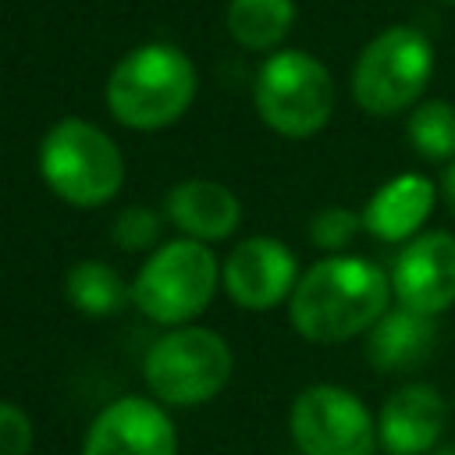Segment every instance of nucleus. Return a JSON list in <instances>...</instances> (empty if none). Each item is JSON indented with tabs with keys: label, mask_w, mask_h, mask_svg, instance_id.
<instances>
[{
	"label": "nucleus",
	"mask_w": 455,
	"mask_h": 455,
	"mask_svg": "<svg viewBox=\"0 0 455 455\" xmlns=\"http://www.w3.org/2000/svg\"><path fill=\"white\" fill-rule=\"evenodd\" d=\"M391 309L387 270L366 256H323L299 274L288 323L313 345H341L366 334Z\"/></svg>",
	"instance_id": "nucleus-1"
},
{
	"label": "nucleus",
	"mask_w": 455,
	"mask_h": 455,
	"mask_svg": "<svg viewBox=\"0 0 455 455\" xmlns=\"http://www.w3.org/2000/svg\"><path fill=\"white\" fill-rule=\"evenodd\" d=\"M196 89V64L185 50L171 43H142L114 64L103 96L117 124L132 132H160L188 114Z\"/></svg>",
	"instance_id": "nucleus-2"
},
{
	"label": "nucleus",
	"mask_w": 455,
	"mask_h": 455,
	"mask_svg": "<svg viewBox=\"0 0 455 455\" xmlns=\"http://www.w3.org/2000/svg\"><path fill=\"white\" fill-rule=\"evenodd\" d=\"M39 178L60 203L75 210H100L117 199L124 185V153L100 124L85 117H60L39 142Z\"/></svg>",
	"instance_id": "nucleus-3"
},
{
	"label": "nucleus",
	"mask_w": 455,
	"mask_h": 455,
	"mask_svg": "<svg viewBox=\"0 0 455 455\" xmlns=\"http://www.w3.org/2000/svg\"><path fill=\"white\" fill-rule=\"evenodd\" d=\"M220 288V263L206 242L171 238L146 252L132 277V306L164 327H181L203 316Z\"/></svg>",
	"instance_id": "nucleus-4"
},
{
	"label": "nucleus",
	"mask_w": 455,
	"mask_h": 455,
	"mask_svg": "<svg viewBox=\"0 0 455 455\" xmlns=\"http://www.w3.org/2000/svg\"><path fill=\"white\" fill-rule=\"evenodd\" d=\"M235 370V352L213 327H167L142 359V380L160 405L196 409L213 402Z\"/></svg>",
	"instance_id": "nucleus-5"
},
{
	"label": "nucleus",
	"mask_w": 455,
	"mask_h": 455,
	"mask_svg": "<svg viewBox=\"0 0 455 455\" xmlns=\"http://www.w3.org/2000/svg\"><path fill=\"white\" fill-rule=\"evenodd\" d=\"M259 121L281 139H313L334 114L331 71L306 50H274L252 85Z\"/></svg>",
	"instance_id": "nucleus-6"
},
{
	"label": "nucleus",
	"mask_w": 455,
	"mask_h": 455,
	"mask_svg": "<svg viewBox=\"0 0 455 455\" xmlns=\"http://www.w3.org/2000/svg\"><path fill=\"white\" fill-rule=\"evenodd\" d=\"M434 75V46L412 25L377 32L352 68V96L370 117H391L423 96Z\"/></svg>",
	"instance_id": "nucleus-7"
},
{
	"label": "nucleus",
	"mask_w": 455,
	"mask_h": 455,
	"mask_svg": "<svg viewBox=\"0 0 455 455\" xmlns=\"http://www.w3.org/2000/svg\"><path fill=\"white\" fill-rule=\"evenodd\" d=\"M288 434L302 455H373L377 416L341 384H309L291 398Z\"/></svg>",
	"instance_id": "nucleus-8"
},
{
	"label": "nucleus",
	"mask_w": 455,
	"mask_h": 455,
	"mask_svg": "<svg viewBox=\"0 0 455 455\" xmlns=\"http://www.w3.org/2000/svg\"><path fill=\"white\" fill-rule=\"evenodd\" d=\"M391 299L423 316H441L455 306V235L451 231H419L409 238L391 267Z\"/></svg>",
	"instance_id": "nucleus-9"
},
{
	"label": "nucleus",
	"mask_w": 455,
	"mask_h": 455,
	"mask_svg": "<svg viewBox=\"0 0 455 455\" xmlns=\"http://www.w3.org/2000/svg\"><path fill=\"white\" fill-rule=\"evenodd\" d=\"M295 284H299V259L281 238L270 235L242 238L220 263V288L235 306L249 313H263L288 302Z\"/></svg>",
	"instance_id": "nucleus-10"
},
{
	"label": "nucleus",
	"mask_w": 455,
	"mask_h": 455,
	"mask_svg": "<svg viewBox=\"0 0 455 455\" xmlns=\"http://www.w3.org/2000/svg\"><path fill=\"white\" fill-rule=\"evenodd\" d=\"M82 455H178V427L153 395H121L92 416Z\"/></svg>",
	"instance_id": "nucleus-11"
},
{
	"label": "nucleus",
	"mask_w": 455,
	"mask_h": 455,
	"mask_svg": "<svg viewBox=\"0 0 455 455\" xmlns=\"http://www.w3.org/2000/svg\"><path fill=\"white\" fill-rule=\"evenodd\" d=\"M444 398L427 380L395 387L377 412V441L387 455H430L444 434Z\"/></svg>",
	"instance_id": "nucleus-12"
},
{
	"label": "nucleus",
	"mask_w": 455,
	"mask_h": 455,
	"mask_svg": "<svg viewBox=\"0 0 455 455\" xmlns=\"http://www.w3.org/2000/svg\"><path fill=\"white\" fill-rule=\"evenodd\" d=\"M437 206V185L427 174L402 171L373 188L363 206V231L384 245H405L423 231Z\"/></svg>",
	"instance_id": "nucleus-13"
},
{
	"label": "nucleus",
	"mask_w": 455,
	"mask_h": 455,
	"mask_svg": "<svg viewBox=\"0 0 455 455\" xmlns=\"http://www.w3.org/2000/svg\"><path fill=\"white\" fill-rule=\"evenodd\" d=\"M164 217L196 242H224L242 224V199L213 178H185L164 199Z\"/></svg>",
	"instance_id": "nucleus-14"
},
{
	"label": "nucleus",
	"mask_w": 455,
	"mask_h": 455,
	"mask_svg": "<svg viewBox=\"0 0 455 455\" xmlns=\"http://www.w3.org/2000/svg\"><path fill=\"white\" fill-rule=\"evenodd\" d=\"M434 338H437L434 316L412 313L405 306H391L366 331V363L377 373H405L430 355Z\"/></svg>",
	"instance_id": "nucleus-15"
},
{
	"label": "nucleus",
	"mask_w": 455,
	"mask_h": 455,
	"mask_svg": "<svg viewBox=\"0 0 455 455\" xmlns=\"http://www.w3.org/2000/svg\"><path fill=\"white\" fill-rule=\"evenodd\" d=\"M64 299L89 320H110L132 306V281L103 259H78L64 274Z\"/></svg>",
	"instance_id": "nucleus-16"
},
{
	"label": "nucleus",
	"mask_w": 455,
	"mask_h": 455,
	"mask_svg": "<svg viewBox=\"0 0 455 455\" xmlns=\"http://www.w3.org/2000/svg\"><path fill=\"white\" fill-rule=\"evenodd\" d=\"M224 21L238 46L274 53L295 25V0H228Z\"/></svg>",
	"instance_id": "nucleus-17"
},
{
	"label": "nucleus",
	"mask_w": 455,
	"mask_h": 455,
	"mask_svg": "<svg viewBox=\"0 0 455 455\" xmlns=\"http://www.w3.org/2000/svg\"><path fill=\"white\" fill-rule=\"evenodd\" d=\"M409 146L430 164L455 160V103L448 100H423L412 107L405 121Z\"/></svg>",
	"instance_id": "nucleus-18"
},
{
	"label": "nucleus",
	"mask_w": 455,
	"mask_h": 455,
	"mask_svg": "<svg viewBox=\"0 0 455 455\" xmlns=\"http://www.w3.org/2000/svg\"><path fill=\"white\" fill-rule=\"evenodd\" d=\"M359 231H363V213H355L348 206H323L309 220V242L331 256L345 252Z\"/></svg>",
	"instance_id": "nucleus-19"
},
{
	"label": "nucleus",
	"mask_w": 455,
	"mask_h": 455,
	"mask_svg": "<svg viewBox=\"0 0 455 455\" xmlns=\"http://www.w3.org/2000/svg\"><path fill=\"white\" fill-rule=\"evenodd\" d=\"M160 231H164V220L149 206H124L110 228L114 245L124 252H153L160 242Z\"/></svg>",
	"instance_id": "nucleus-20"
},
{
	"label": "nucleus",
	"mask_w": 455,
	"mask_h": 455,
	"mask_svg": "<svg viewBox=\"0 0 455 455\" xmlns=\"http://www.w3.org/2000/svg\"><path fill=\"white\" fill-rule=\"evenodd\" d=\"M36 427L28 412L7 398H0V455H32Z\"/></svg>",
	"instance_id": "nucleus-21"
},
{
	"label": "nucleus",
	"mask_w": 455,
	"mask_h": 455,
	"mask_svg": "<svg viewBox=\"0 0 455 455\" xmlns=\"http://www.w3.org/2000/svg\"><path fill=\"white\" fill-rule=\"evenodd\" d=\"M441 196H444L448 210L455 213V160L448 164V171H444V178H441Z\"/></svg>",
	"instance_id": "nucleus-22"
},
{
	"label": "nucleus",
	"mask_w": 455,
	"mask_h": 455,
	"mask_svg": "<svg viewBox=\"0 0 455 455\" xmlns=\"http://www.w3.org/2000/svg\"><path fill=\"white\" fill-rule=\"evenodd\" d=\"M430 455H455V444H437Z\"/></svg>",
	"instance_id": "nucleus-23"
},
{
	"label": "nucleus",
	"mask_w": 455,
	"mask_h": 455,
	"mask_svg": "<svg viewBox=\"0 0 455 455\" xmlns=\"http://www.w3.org/2000/svg\"><path fill=\"white\" fill-rule=\"evenodd\" d=\"M444 4H455V0H444Z\"/></svg>",
	"instance_id": "nucleus-24"
}]
</instances>
